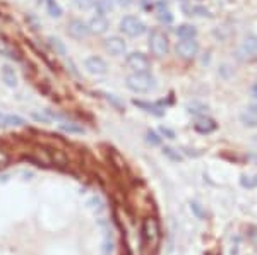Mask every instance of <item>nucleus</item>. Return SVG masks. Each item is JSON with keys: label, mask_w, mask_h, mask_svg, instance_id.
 <instances>
[{"label": "nucleus", "mask_w": 257, "mask_h": 255, "mask_svg": "<svg viewBox=\"0 0 257 255\" xmlns=\"http://www.w3.org/2000/svg\"><path fill=\"white\" fill-rule=\"evenodd\" d=\"M141 236H143V245L147 250H156L161 240V228L156 218L149 216L144 219L143 226H141Z\"/></svg>", "instance_id": "nucleus-1"}, {"label": "nucleus", "mask_w": 257, "mask_h": 255, "mask_svg": "<svg viewBox=\"0 0 257 255\" xmlns=\"http://www.w3.org/2000/svg\"><path fill=\"white\" fill-rule=\"evenodd\" d=\"M125 84L134 93H147L154 88V79L149 72H134L125 79Z\"/></svg>", "instance_id": "nucleus-2"}, {"label": "nucleus", "mask_w": 257, "mask_h": 255, "mask_svg": "<svg viewBox=\"0 0 257 255\" xmlns=\"http://www.w3.org/2000/svg\"><path fill=\"white\" fill-rule=\"evenodd\" d=\"M149 48L153 52V55L156 57H165L170 50V41L168 36L163 33L161 30H154L149 34Z\"/></svg>", "instance_id": "nucleus-3"}, {"label": "nucleus", "mask_w": 257, "mask_h": 255, "mask_svg": "<svg viewBox=\"0 0 257 255\" xmlns=\"http://www.w3.org/2000/svg\"><path fill=\"white\" fill-rule=\"evenodd\" d=\"M120 30L122 33H125L127 36L136 38L146 33V24L136 16H125L124 19L120 21Z\"/></svg>", "instance_id": "nucleus-4"}, {"label": "nucleus", "mask_w": 257, "mask_h": 255, "mask_svg": "<svg viewBox=\"0 0 257 255\" xmlns=\"http://www.w3.org/2000/svg\"><path fill=\"white\" fill-rule=\"evenodd\" d=\"M125 62H127L129 69H132L134 72H149V69H151L149 59L139 52H134V53H130V55H127V60H125Z\"/></svg>", "instance_id": "nucleus-5"}, {"label": "nucleus", "mask_w": 257, "mask_h": 255, "mask_svg": "<svg viewBox=\"0 0 257 255\" xmlns=\"http://www.w3.org/2000/svg\"><path fill=\"white\" fill-rule=\"evenodd\" d=\"M197 52H199V43L195 41V38L182 39V41L177 45V53L185 60L194 59V57L197 55Z\"/></svg>", "instance_id": "nucleus-6"}, {"label": "nucleus", "mask_w": 257, "mask_h": 255, "mask_svg": "<svg viewBox=\"0 0 257 255\" xmlns=\"http://www.w3.org/2000/svg\"><path fill=\"white\" fill-rule=\"evenodd\" d=\"M67 33H69V36H72L75 39H82V38L88 36L91 31H89V26H86L82 21L72 19L71 23L67 24Z\"/></svg>", "instance_id": "nucleus-7"}, {"label": "nucleus", "mask_w": 257, "mask_h": 255, "mask_svg": "<svg viewBox=\"0 0 257 255\" xmlns=\"http://www.w3.org/2000/svg\"><path fill=\"white\" fill-rule=\"evenodd\" d=\"M84 67H86V70L93 75H103V74H107V70H108L107 62H105L103 59H100V57H89V59H86Z\"/></svg>", "instance_id": "nucleus-8"}, {"label": "nucleus", "mask_w": 257, "mask_h": 255, "mask_svg": "<svg viewBox=\"0 0 257 255\" xmlns=\"http://www.w3.org/2000/svg\"><path fill=\"white\" fill-rule=\"evenodd\" d=\"M105 48H107L111 55H122V53H125V50H127V45H125V41L122 38L110 36L105 39Z\"/></svg>", "instance_id": "nucleus-9"}, {"label": "nucleus", "mask_w": 257, "mask_h": 255, "mask_svg": "<svg viewBox=\"0 0 257 255\" xmlns=\"http://www.w3.org/2000/svg\"><path fill=\"white\" fill-rule=\"evenodd\" d=\"M240 122L245 127H257V103L247 106L240 113Z\"/></svg>", "instance_id": "nucleus-10"}, {"label": "nucleus", "mask_w": 257, "mask_h": 255, "mask_svg": "<svg viewBox=\"0 0 257 255\" xmlns=\"http://www.w3.org/2000/svg\"><path fill=\"white\" fill-rule=\"evenodd\" d=\"M26 125V120L23 117H17V115H5L0 113V128L7 127H23Z\"/></svg>", "instance_id": "nucleus-11"}, {"label": "nucleus", "mask_w": 257, "mask_h": 255, "mask_svg": "<svg viewBox=\"0 0 257 255\" xmlns=\"http://www.w3.org/2000/svg\"><path fill=\"white\" fill-rule=\"evenodd\" d=\"M108 26H110L108 19L103 16V14H100V16H95L91 19V23H89V31L95 34H103L105 31L108 30Z\"/></svg>", "instance_id": "nucleus-12"}, {"label": "nucleus", "mask_w": 257, "mask_h": 255, "mask_svg": "<svg viewBox=\"0 0 257 255\" xmlns=\"http://www.w3.org/2000/svg\"><path fill=\"white\" fill-rule=\"evenodd\" d=\"M240 53H244L249 59H257V38L256 36L245 38L244 43H242Z\"/></svg>", "instance_id": "nucleus-13"}, {"label": "nucleus", "mask_w": 257, "mask_h": 255, "mask_svg": "<svg viewBox=\"0 0 257 255\" xmlns=\"http://www.w3.org/2000/svg\"><path fill=\"white\" fill-rule=\"evenodd\" d=\"M0 55L7 57V59H19V52H17L16 46L3 38H0Z\"/></svg>", "instance_id": "nucleus-14"}, {"label": "nucleus", "mask_w": 257, "mask_h": 255, "mask_svg": "<svg viewBox=\"0 0 257 255\" xmlns=\"http://www.w3.org/2000/svg\"><path fill=\"white\" fill-rule=\"evenodd\" d=\"M2 81L5 82V84L9 86V88H16V86H17L16 70H14L10 65H3V67H2Z\"/></svg>", "instance_id": "nucleus-15"}, {"label": "nucleus", "mask_w": 257, "mask_h": 255, "mask_svg": "<svg viewBox=\"0 0 257 255\" xmlns=\"http://www.w3.org/2000/svg\"><path fill=\"white\" fill-rule=\"evenodd\" d=\"M194 128L197 132H201V134H211L213 130H216V124L213 120H209V118H206V120H199L194 125Z\"/></svg>", "instance_id": "nucleus-16"}, {"label": "nucleus", "mask_w": 257, "mask_h": 255, "mask_svg": "<svg viewBox=\"0 0 257 255\" xmlns=\"http://www.w3.org/2000/svg\"><path fill=\"white\" fill-rule=\"evenodd\" d=\"M195 34H197V30H195V26H192V24H182L177 30V36H180L182 39L195 38Z\"/></svg>", "instance_id": "nucleus-17"}, {"label": "nucleus", "mask_w": 257, "mask_h": 255, "mask_svg": "<svg viewBox=\"0 0 257 255\" xmlns=\"http://www.w3.org/2000/svg\"><path fill=\"white\" fill-rule=\"evenodd\" d=\"M59 128L62 132H67V134H84V127L79 124H74V122H64V124L59 125Z\"/></svg>", "instance_id": "nucleus-18"}, {"label": "nucleus", "mask_w": 257, "mask_h": 255, "mask_svg": "<svg viewBox=\"0 0 257 255\" xmlns=\"http://www.w3.org/2000/svg\"><path fill=\"white\" fill-rule=\"evenodd\" d=\"M103 233H105L103 235V255H110L113 252V240H111L108 229H105Z\"/></svg>", "instance_id": "nucleus-19"}, {"label": "nucleus", "mask_w": 257, "mask_h": 255, "mask_svg": "<svg viewBox=\"0 0 257 255\" xmlns=\"http://www.w3.org/2000/svg\"><path fill=\"white\" fill-rule=\"evenodd\" d=\"M88 207H89L91 211H95V213H101V211L105 209L103 200H101L100 197H93V199H89V200H88Z\"/></svg>", "instance_id": "nucleus-20"}, {"label": "nucleus", "mask_w": 257, "mask_h": 255, "mask_svg": "<svg viewBox=\"0 0 257 255\" xmlns=\"http://www.w3.org/2000/svg\"><path fill=\"white\" fill-rule=\"evenodd\" d=\"M48 41H50V46H52L59 55H65V46L59 38H50Z\"/></svg>", "instance_id": "nucleus-21"}, {"label": "nucleus", "mask_w": 257, "mask_h": 255, "mask_svg": "<svg viewBox=\"0 0 257 255\" xmlns=\"http://www.w3.org/2000/svg\"><path fill=\"white\" fill-rule=\"evenodd\" d=\"M158 19L161 21V23H165V24H170L173 21V16H172V12H170L168 9H158Z\"/></svg>", "instance_id": "nucleus-22"}, {"label": "nucleus", "mask_w": 257, "mask_h": 255, "mask_svg": "<svg viewBox=\"0 0 257 255\" xmlns=\"http://www.w3.org/2000/svg\"><path fill=\"white\" fill-rule=\"evenodd\" d=\"M72 2H74V5L77 7V9L88 10V9H91V7H95L96 0H72Z\"/></svg>", "instance_id": "nucleus-23"}, {"label": "nucleus", "mask_w": 257, "mask_h": 255, "mask_svg": "<svg viewBox=\"0 0 257 255\" xmlns=\"http://www.w3.org/2000/svg\"><path fill=\"white\" fill-rule=\"evenodd\" d=\"M48 12H50V16H52V17H60V16H62V9H60L59 3H55L53 0H50V2H48Z\"/></svg>", "instance_id": "nucleus-24"}, {"label": "nucleus", "mask_w": 257, "mask_h": 255, "mask_svg": "<svg viewBox=\"0 0 257 255\" xmlns=\"http://www.w3.org/2000/svg\"><path fill=\"white\" fill-rule=\"evenodd\" d=\"M189 111L190 113H194V115H199V113H206L208 111V106H204V105H199V103H190L189 106Z\"/></svg>", "instance_id": "nucleus-25"}, {"label": "nucleus", "mask_w": 257, "mask_h": 255, "mask_svg": "<svg viewBox=\"0 0 257 255\" xmlns=\"http://www.w3.org/2000/svg\"><path fill=\"white\" fill-rule=\"evenodd\" d=\"M144 5L151 9H163L166 5V0H144Z\"/></svg>", "instance_id": "nucleus-26"}, {"label": "nucleus", "mask_w": 257, "mask_h": 255, "mask_svg": "<svg viewBox=\"0 0 257 255\" xmlns=\"http://www.w3.org/2000/svg\"><path fill=\"white\" fill-rule=\"evenodd\" d=\"M163 154H165V156H168L170 159H173V161H182V156H180V153H175V149H172V147H165V149H163Z\"/></svg>", "instance_id": "nucleus-27"}, {"label": "nucleus", "mask_w": 257, "mask_h": 255, "mask_svg": "<svg viewBox=\"0 0 257 255\" xmlns=\"http://www.w3.org/2000/svg\"><path fill=\"white\" fill-rule=\"evenodd\" d=\"M242 185H244V187H249V189H251V187H256V185H257V177H254V178L242 177Z\"/></svg>", "instance_id": "nucleus-28"}, {"label": "nucleus", "mask_w": 257, "mask_h": 255, "mask_svg": "<svg viewBox=\"0 0 257 255\" xmlns=\"http://www.w3.org/2000/svg\"><path fill=\"white\" fill-rule=\"evenodd\" d=\"M147 142H151V144H160L161 142V139L158 137L156 134H154V132H147Z\"/></svg>", "instance_id": "nucleus-29"}, {"label": "nucleus", "mask_w": 257, "mask_h": 255, "mask_svg": "<svg viewBox=\"0 0 257 255\" xmlns=\"http://www.w3.org/2000/svg\"><path fill=\"white\" fill-rule=\"evenodd\" d=\"M33 118H35V120H38V122H45V124H48V122L52 120V118L48 117V113H46V115H41V113H33Z\"/></svg>", "instance_id": "nucleus-30"}, {"label": "nucleus", "mask_w": 257, "mask_h": 255, "mask_svg": "<svg viewBox=\"0 0 257 255\" xmlns=\"http://www.w3.org/2000/svg\"><path fill=\"white\" fill-rule=\"evenodd\" d=\"M98 7H100V12L101 14H103L105 10H110L111 9V5L107 2V0H100V2H98Z\"/></svg>", "instance_id": "nucleus-31"}, {"label": "nucleus", "mask_w": 257, "mask_h": 255, "mask_svg": "<svg viewBox=\"0 0 257 255\" xmlns=\"http://www.w3.org/2000/svg\"><path fill=\"white\" fill-rule=\"evenodd\" d=\"M7 163H9V154L5 151H0V168L5 166Z\"/></svg>", "instance_id": "nucleus-32"}, {"label": "nucleus", "mask_w": 257, "mask_h": 255, "mask_svg": "<svg viewBox=\"0 0 257 255\" xmlns=\"http://www.w3.org/2000/svg\"><path fill=\"white\" fill-rule=\"evenodd\" d=\"M190 207H192V209H194V213H195V214H197V216H199V218H202V216H204V213H202V211H201V209H199V204H195V202H192V204H190Z\"/></svg>", "instance_id": "nucleus-33"}, {"label": "nucleus", "mask_w": 257, "mask_h": 255, "mask_svg": "<svg viewBox=\"0 0 257 255\" xmlns=\"http://www.w3.org/2000/svg\"><path fill=\"white\" fill-rule=\"evenodd\" d=\"M161 134H163V135H168V139H173V137H175V134H173L172 130H168V128H165V127H161Z\"/></svg>", "instance_id": "nucleus-34"}, {"label": "nucleus", "mask_w": 257, "mask_h": 255, "mask_svg": "<svg viewBox=\"0 0 257 255\" xmlns=\"http://www.w3.org/2000/svg\"><path fill=\"white\" fill-rule=\"evenodd\" d=\"M118 3H122V5H129V3H132V0H117Z\"/></svg>", "instance_id": "nucleus-35"}, {"label": "nucleus", "mask_w": 257, "mask_h": 255, "mask_svg": "<svg viewBox=\"0 0 257 255\" xmlns=\"http://www.w3.org/2000/svg\"><path fill=\"white\" fill-rule=\"evenodd\" d=\"M252 95H254V98H257V86H254V89H252Z\"/></svg>", "instance_id": "nucleus-36"}, {"label": "nucleus", "mask_w": 257, "mask_h": 255, "mask_svg": "<svg viewBox=\"0 0 257 255\" xmlns=\"http://www.w3.org/2000/svg\"><path fill=\"white\" fill-rule=\"evenodd\" d=\"M252 159H256V161H257V156H252Z\"/></svg>", "instance_id": "nucleus-37"}]
</instances>
